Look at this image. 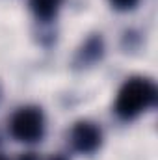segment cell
I'll list each match as a JSON object with an SVG mask.
<instances>
[{"label": "cell", "instance_id": "obj_1", "mask_svg": "<svg viewBox=\"0 0 158 160\" xmlns=\"http://www.w3.org/2000/svg\"><path fill=\"white\" fill-rule=\"evenodd\" d=\"M156 84L147 77H130L123 82L116 97V114L123 121H134L156 104Z\"/></svg>", "mask_w": 158, "mask_h": 160}, {"label": "cell", "instance_id": "obj_2", "mask_svg": "<svg viewBox=\"0 0 158 160\" xmlns=\"http://www.w3.org/2000/svg\"><path fill=\"white\" fill-rule=\"evenodd\" d=\"M45 114L39 106H22L9 119V132L17 142L37 143L45 136Z\"/></svg>", "mask_w": 158, "mask_h": 160}, {"label": "cell", "instance_id": "obj_3", "mask_svg": "<svg viewBox=\"0 0 158 160\" xmlns=\"http://www.w3.org/2000/svg\"><path fill=\"white\" fill-rule=\"evenodd\" d=\"M69 143L73 151H77L80 155H93L102 145V130L93 121L80 119L71 127Z\"/></svg>", "mask_w": 158, "mask_h": 160}, {"label": "cell", "instance_id": "obj_4", "mask_svg": "<svg viewBox=\"0 0 158 160\" xmlns=\"http://www.w3.org/2000/svg\"><path fill=\"white\" fill-rule=\"evenodd\" d=\"M104 56V41L99 34L89 36L84 41V45L78 48L75 56V65L84 69V67H93L97 62H101Z\"/></svg>", "mask_w": 158, "mask_h": 160}, {"label": "cell", "instance_id": "obj_5", "mask_svg": "<svg viewBox=\"0 0 158 160\" xmlns=\"http://www.w3.org/2000/svg\"><path fill=\"white\" fill-rule=\"evenodd\" d=\"M34 17L41 22H50L58 17L63 0H28Z\"/></svg>", "mask_w": 158, "mask_h": 160}, {"label": "cell", "instance_id": "obj_6", "mask_svg": "<svg viewBox=\"0 0 158 160\" xmlns=\"http://www.w3.org/2000/svg\"><path fill=\"white\" fill-rule=\"evenodd\" d=\"M138 2L140 0H110L112 8H116L119 11H130V9H134L138 6Z\"/></svg>", "mask_w": 158, "mask_h": 160}, {"label": "cell", "instance_id": "obj_7", "mask_svg": "<svg viewBox=\"0 0 158 160\" xmlns=\"http://www.w3.org/2000/svg\"><path fill=\"white\" fill-rule=\"evenodd\" d=\"M48 160H69L67 157H63V155H54V157H50Z\"/></svg>", "mask_w": 158, "mask_h": 160}, {"label": "cell", "instance_id": "obj_8", "mask_svg": "<svg viewBox=\"0 0 158 160\" xmlns=\"http://www.w3.org/2000/svg\"><path fill=\"white\" fill-rule=\"evenodd\" d=\"M0 160H9V158H6V157H4V155L0 153Z\"/></svg>", "mask_w": 158, "mask_h": 160}]
</instances>
